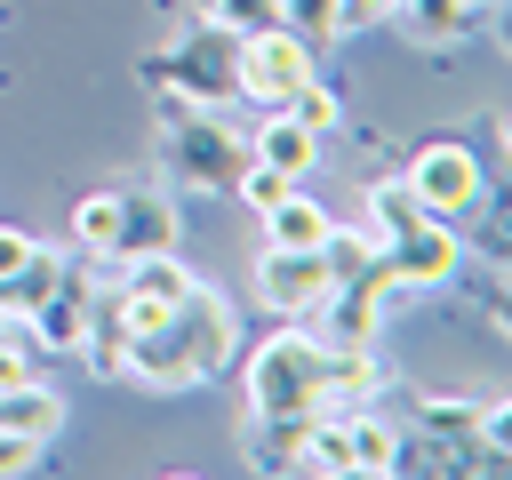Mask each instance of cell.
<instances>
[{
	"instance_id": "14",
	"label": "cell",
	"mask_w": 512,
	"mask_h": 480,
	"mask_svg": "<svg viewBox=\"0 0 512 480\" xmlns=\"http://www.w3.org/2000/svg\"><path fill=\"white\" fill-rule=\"evenodd\" d=\"M0 432H16V440H56L64 432V400L40 384V376H24V384H0Z\"/></svg>"
},
{
	"instance_id": "7",
	"label": "cell",
	"mask_w": 512,
	"mask_h": 480,
	"mask_svg": "<svg viewBox=\"0 0 512 480\" xmlns=\"http://www.w3.org/2000/svg\"><path fill=\"white\" fill-rule=\"evenodd\" d=\"M392 288H400V280H392L384 248H376V264H368V272H352V280H336V288L320 296V312H312V336H320V344H376Z\"/></svg>"
},
{
	"instance_id": "16",
	"label": "cell",
	"mask_w": 512,
	"mask_h": 480,
	"mask_svg": "<svg viewBox=\"0 0 512 480\" xmlns=\"http://www.w3.org/2000/svg\"><path fill=\"white\" fill-rule=\"evenodd\" d=\"M392 16L416 32V48H440V40H464L480 24V0H400Z\"/></svg>"
},
{
	"instance_id": "27",
	"label": "cell",
	"mask_w": 512,
	"mask_h": 480,
	"mask_svg": "<svg viewBox=\"0 0 512 480\" xmlns=\"http://www.w3.org/2000/svg\"><path fill=\"white\" fill-rule=\"evenodd\" d=\"M0 336H8V312H0Z\"/></svg>"
},
{
	"instance_id": "13",
	"label": "cell",
	"mask_w": 512,
	"mask_h": 480,
	"mask_svg": "<svg viewBox=\"0 0 512 480\" xmlns=\"http://www.w3.org/2000/svg\"><path fill=\"white\" fill-rule=\"evenodd\" d=\"M344 408V440H352V472H400L408 464V432L360 400H336Z\"/></svg>"
},
{
	"instance_id": "6",
	"label": "cell",
	"mask_w": 512,
	"mask_h": 480,
	"mask_svg": "<svg viewBox=\"0 0 512 480\" xmlns=\"http://www.w3.org/2000/svg\"><path fill=\"white\" fill-rule=\"evenodd\" d=\"M416 200H424V216H464V208H480L488 200V168H480V152L472 144H456V136H432V144H416V160H408V176H400Z\"/></svg>"
},
{
	"instance_id": "18",
	"label": "cell",
	"mask_w": 512,
	"mask_h": 480,
	"mask_svg": "<svg viewBox=\"0 0 512 480\" xmlns=\"http://www.w3.org/2000/svg\"><path fill=\"white\" fill-rule=\"evenodd\" d=\"M112 232H120V184L80 192V200H72V240H80L88 256H112Z\"/></svg>"
},
{
	"instance_id": "20",
	"label": "cell",
	"mask_w": 512,
	"mask_h": 480,
	"mask_svg": "<svg viewBox=\"0 0 512 480\" xmlns=\"http://www.w3.org/2000/svg\"><path fill=\"white\" fill-rule=\"evenodd\" d=\"M280 24H288L296 40H312L320 56L344 40V24H336V0H280Z\"/></svg>"
},
{
	"instance_id": "21",
	"label": "cell",
	"mask_w": 512,
	"mask_h": 480,
	"mask_svg": "<svg viewBox=\"0 0 512 480\" xmlns=\"http://www.w3.org/2000/svg\"><path fill=\"white\" fill-rule=\"evenodd\" d=\"M208 24H216V32H232V40L272 32V24H280V0H208Z\"/></svg>"
},
{
	"instance_id": "17",
	"label": "cell",
	"mask_w": 512,
	"mask_h": 480,
	"mask_svg": "<svg viewBox=\"0 0 512 480\" xmlns=\"http://www.w3.org/2000/svg\"><path fill=\"white\" fill-rule=\"evenodd\" d=\"M408 224H424V200L400 184V176H384V184H368V232H376V248L384 240H400Z\"/></svg>"
},
{
	"instance_id": "22",
	"label": "cell",
	"mask_w": 512,
	"mask_h": 480,
	"mask_svg": "<svg viewBox=\"0 0 512 480\" xmlns=\"http://www.w3.org/2000/svg\"><path fill=\"white\" fill-rule=\"evenodd\" d=\"M288 112H296V120H304L312 136H328V128H344V104H336V88H328L320 72H312V80H304V88L288 96Z\"/></svg>"
},
{
	"instance_id": "15",
	"label": "cell",
	"mask_w": 512,
	"mask_h": 480,
	"mask_svg": "<svg viewBox=\"0 0 512 480\" xmlns=\"http://www.w3.org/2000/svg\"><path fill=\"white\" fill-rule=\"evenodd\" d=\"M328 224H336V216L312 200V184H296V192H280V200L264 208V240H272V248H320Z\"/></svg>"
},
{
	"instance_id": "19",
	"label": "cell",
	"mask_w": 512,
	"mask_h": 480,
	"mask_svg": "<svg viewBox=\"0 0 512 480\" xmlns=\"http://www.w3.org/2000/svg\"><path fill=\"white\" fill-rule=\"evenodd\" d=\"M56 272H64V256H56V248H32V256H24V272H16V280H0V312H8V320H32V304L56 288Z\"/></svg>"
},
{
	"instance_id": "25",
	"label": "cell",
	"mask_w": 512,
	"mask_h": 480,
	"mask_svg": "<svg viewBox=\"0 0 512 480\" xmlns=\"http://www.w3.org/2000/svg\"><path fill=\"white\" fill-rule=\"evenodd\" d=\"M40 464V440H16V432H0V472H32Z\"/></svg>"
},
{
	"instance_id": "26",
	"label": "cell",
	"mask_w": 512,
	"mask_h": 480,
	"mask_svg": "<svg viewBox=\"0 0 512 480\" xmlns=\"http://www.w3.org/2000/svg\"><path fill=\"white\" fill-rule=\"evenodd\" d=\"M24 376H32V360H24V344H8V336H0V384H24Z\"/></svg>"
},
{
	"instance_id": "2",
	"label": "cell",
	"mask_w": 512,
	"mask_h": 480,
	"mask_svg": "<svg viewBox=\"0 0 512 480\" xmlns=\"http://www.w3.org/2000/svg\"><path fill=\"white\" fill-rule=\"evenodd\" d=\"M160 112V168L184 192H232L248 168V136L216 112V104H184V96H152Z\"/></svg>"
},
{
	"instance_id": "23",
	"label": "cell",
	"mask_w": 512,
	"mask_h": 480,
	"mask_svg": "<svg viewBox=\"0 0 512 480\" xmlns=\"http://www.w3.org/2000/svg\"><path fill=\"white\" fill-rule=\"evenodd\" d=\"M32 248H40V240H32V232H24V224H0V280H16V272H24V256H32Z\"/></svg>"
},
{
	"instance_id": "12",
	"label": "cell",
	"mask_w": 512,
	"mask_h": 480,
	"mask_svg": "<svg viewBox=\"0 0 512 480\" xmlns=\"http://www.w3.org/2000/svg\"><path fill=\"white\" fill-rule=\"evenodd\" d=\"M144 248H176V200H168V184H120L112 256H144Z\"/></svg>"
},
{
	"instance_id": "9",
	"label": "cell",
	"mask_w": 512,
	"mask_h": 480,
	"mask_svg": "<svg viewBox=\"0 0 512 480\" xmlns=\"http://www.w3.org/2000/svg\"><path fill=\"white\" fill-rule=\"evenodd\" d=\"M384 264H392V280H400V288H440V280H456L464 240H456V224H448V216H424V224H408L400 240H384Z\"/></svg>"
},
{
	"instance_id": "1",
	"label": "cell",
	"mask_w": 512,
	"mask_h": 480,
	"mask_svg": "<svg viewBox=\"0 0 512 480\" xmlns=\"http://www.w3.org/2000/svg\"><path fill=\"white\" fill-rule=\"evenodd\" d=\"M240 352V312L224 304V288L208 280H184V296L168 304L160 328L128 336V376L152 384V392H192L208 376H224Z\"/></svg>"
},
{
	"instance_id": "3",
	"label": "cell",
	"mask_w": 512,
	"mask_h": 480,
	"mask_svg": "<svg viewBox=\"0 0 512 480\" xmlns=\"http://www.w3.org/2000/svg\"><path fill=\"white\" fill-rule=\"evenodd\" d=\"M240 392H248V416H304V408H328V344L296 320H280L248 368H240Z\"/></svg>"
},
{
	"instance_id": "24",
	"label": "cell",
	"mask_w": 512,
	"mask_h": 480,
	"mask_svg": "<svg viewBox=\"0 0 512 480\" xmlns=\"http://www.w3.org/2000/svg\"><path fill=\"white\" fill-rule=\"evenodd\" d=\"M392 8H400V0H336V24H344V32H368V24H384Z\"/></svg>"
},
{
	"instance_id": "11",
	"label": "cell",
	"mask_w": 512,
	"mask_h": 480,
	"mask_svg": "<svg viewBox=\"0 0 512 480\" xmlns=\"http://www.w3.org/2000/svg\"><path fill=\"white\" fill-rule=\"evenodd\" d=\"M248 160H264V168H280L288 184H312L320 176V136L288 112V104H272L256 128H248Z\"/></svg>"
},
{
	"instance_id": "8",
	"label": "cell",
	"mask_w": 512,
	"mask_h": 480,
	"mask_svg": "<svg viewBox=\"0 0 512 480\" xmlns=\"http://www.w3.org/2000/svg\"><path fill=\"white\" fill-rule=\"evenodd\" d=\"M320 296H328L320 248H272V240H264V256H256V304H264L272 320H312Z\"/></svg>"
},
{
	"instance_id": "10",
	"label": "cell",
	"mask_w": 512,
	"mask_h": 480,
	"mask_svg": "<svg viewBox=\"0 0 512 480\" xmlns=\"http://www.w3.org/2000/svg\"><path fill=\"white\" fill-rule=\"evenodd\" d=\"M96 288H104V280H96L88 264H72V256H64L56 288L32 304V336H40V344H56V352H80V328H88V304H96Z\"/></svg>"
},
{
	"instance_id": "4",
	"label": "cell",
	"mask_w": 512,
	"mask_h": 480,
	"mask_svg": "<svg viewBox=\"0 0 512 480\" xmlns=\"http://www.w3.org/2000/svg\"><path fill=\"white\" fill-rule=\"evenodd\" d=\"M232 32H216L208 16L184 32V40H168L160 56H144L136 72H144V88L152 96H184V104H240V80H232Z\"/></svg>"
},
{
	"instance_id": "5",
	"label": "cell",
	"mask_w": 512,
	"mask_h": 480,
	"mask_svg": "<svg viewBox=\"0 0 512 480\" xmlns=\"http://www.w3.org/2000/svg\"><path fill=\"white\" fill-rule=\"evenodd\" d=\"M312 72H320V48H312V40H296L288 24H272V32H248V40L232 48L240 104H288V96H296Z\"/></svg>"
}]
</instances>
